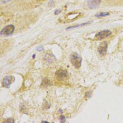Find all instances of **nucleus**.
<instances>
[{
  "instance_id": "obj_14",
  "label": "nucleus",
  "mask_w": 123,
  "mask_h": 123,
  "mask_svg": "<svg viewBox=\"0 0 123 123\" xmlns=\"http://www.w3.org/2000/svg\"><path fill=\"white\" fill-rule=\"evenodd\" d=\"M50 81L49 80H47V79L44 81V83H43V85H46V84H47V86L48 85H50Z\"/></svg>"
},
{
  "instance_id": "obj_13",
  "label": "nucleus",
  "mask_w": 123,
  "mask_h": 123,
  "mask_svg": "<svg viewBox=\"0 0 123 123\" xmlns=\"http://www.w3.org/2000/svg\"><path fill=\"white\" fill-rule=\"evenodd\" d=\"M85 96H86V97H87V98H89L91 97V93L89 92H86L85 94Z\"/></svg>"
},
{
  "instance_id": "obj_2",
  "label": "nucleus",
  "mask_w": 123,
  "mask_h": 123,
  "mask_svg": "<svg viewBox=\"0 0 123 123\" xmlns=\"http://www.w3.org/2000/svg\"><path fill=\"white\" fill-rule=\"evenodd\" d=\"M111 34H112V32L111 30L108 29L104 30L97 33L96 35L95 38L97 40H101L109 37Z\"/></svg>"
},
{
  "instance_id": "obj_16",
  "label": "nucleus",
  "mask_w": 123,
  "mask_h": 123,
  "mask_svg": "<svg viewBox=\"0 0 123 123\" xmlns=\"http://www.w3.org/2000/svg\"><path fill=\"white\" fill-rule=\"evenodd\" d=\"M43 50V48L42 46H39L37 48V50L39 51H41Z\"/></svg>"
},
{
  "instance_id": "obj_7",
  "label": "nucleus",
  "mask_w": 123,
  "mask_h": 123,
  "mask_svg": "<svg viewBox=\"0 0 123 123\" xmlns=\"http://www.w3.org/2000/svg\"><path fill=\"white\" fill-rule=\"evenodd\" d=\"M100 0H88L87 1L88 6L91 9L97 8L100 4Z\"/></svg>"
},
{
  "instance_id": "obj_4",
  "label": "nucleus",
  "mask_w": 123,
  "mask_h": 123,
  "mask_svg": "<svg viewBox=\"0 0 123 123\" xmlns=\"http://www.w3.org/2000/svg\"><path fill=\"white\" fill-rule=\"evenodd\" d=\"M107 48H108V44L106 41H103L101 42L98 46V53L103 56H105L107 51Z\"/></svg>"
},
{
  "instance_id": "obj_3",
  "label": "nucleus",
  "mask_w": 123,
  "mask_h": 123,
  "mask_svg": "<svg viewBox=\"0 0 123 123\" xmlns=\"http://www.w3.org/2000/svg\"><path fill=\"white\" fill-rule=\"evenodd\" d=\"M14 26L12 25H9L5 26L0 31L1 35H12L14 30Z\"/></svg>"
},
{
  "instance_id": "obj_9",
  "label": "nucleus",
  "mask_w": 123,
  "mask_h": 123,
  "mask_svg": "<svg viewBox=\"0 0 123 123\" xmlns=\"http://www.w3.org/2000/svg\"><path fill=\"white\" fill-rule=\"evenodd\" d=\"M93 21H89V22H87L86 23H82L81 24H79L78 25H75V26H70V27H67L66 30H69V29H73V28H76V27H78L79 26H83V25H87V24H89L91 23H92Z\"/></svg>"
},
{
  "instance_id": "obj_8",
  "label": "nucleus",
  "mask_w": 123,
  "mask_h": 123,
  "mask_svg": "<svg viewBox=\"0 0 123 123\" xmlns=\"http://www.w3.org/2000/svg\"><path fill=\"white\" fill-rule=\"evenodd\" d=\"M44 59L45 61L49 63L54 62L56 61L55 56L51 53H47L44 57Z\"/></svg>"
},
{
  "instance_id": "obj_10",
  "label": "nucleus",
  "mask_w": 123,
  "mask_h": 123,
  "mask_svg": "<svg viewBox=\"0 0 123 123\" xmlns=\"http://www.w3.org/2000/svg\"><path fill=\"white\" fill-rule=\"evenodd\" d=\"M109 15H110V13L109 12H100V13L96 14L95 15V16L98 18H100V17H105Z\"/></svg>"
},
{
  "instance_id": "obj_15",
  "label": "nucleus",
  "mask_w": 123,
  "mask_h": 123,
  "mask_svg": "<svg viewBox=\"0 0 123 123\" xmlns=\"http://www.w3.org/2000/svg\"><path fill=\"white\" fill-rule=\"evenodd\" d=\"M62 12V10H60V9H58V10H56L55 11V12H54V14L55 15H57V14H59V13H60Z\"/></svg>"
},
{
  "instance_id": "obj_18",
  "label": "nucleus",
  "mask_w": 123,
  "mask_h": 123,
  "mask_svg": "<svg viewBox=\"0 0 123 123\" xmlns=\"http://www.w3.org/2000/svg\"><path fill=\"white\" fill-rule=\"evenodd\" d=\"M34 56H35V54H34V55H33V58H34Z\"/></svg>"
},
{
  "instance_id": "obj_1",
  "label": "nucleus",
  "mask_w": 123,
  "mask_h": 123,
  "mask_svg": "<svg viewBox=\"0 0 123 123\" xmlns=\"http://www.w3.org/2000/svg\"><path fill=\"white\" fill-rule=\"evenodd\" d=\"M70 61L72 65L76 68L80 67L82 62V58L80 55L75 52L72 53L70 56Z\"/></svg>"
},
{
  "instance_id": "obj_17",
  "label": "nucleus",
  "mask_w": 123,
  "mask_h": 123,
  "mask_svg": "<svg viewBox=\"0 0 123 123\" xmlns=\"http://www.w3.org/2000/svg\"><path fill=\"white\" fill-rule=\"evenodd\" d=\"M10 0H3L2 1H1V3H6V2H7L8 1H10Z\"/></svg>"
},
{
  "instance_id": "obj_6",
  "label": "nucleus",
  "mask_w": 123,
  "mask_h": 123,
  "mask_svg": "<svg viewBox=\"0 0 123 123\" xmlns=\"http://www.w3.org/2000/svg\"><path fill=\"white\" fill-rule=\"evenodd\" d=\"M55 74L57 77L61 80L64 79L67 76V71L66 70H62L61 69L57 70L55 73Z\"/></svg>"
},
{
  "instance_id": "obj_12",
  "label": "nucleus",
  "mask_w": 123,
  "mask_h": 123,
  "mask_svg": "<svg viewBox=\"0 0 123 123\" xmlns=\"http://www.w3.org/2000/svg\"><path fill=\"white\" fill-rule=\"evenodd\" d=\"M4 123H14V120L12 118H8L6 121H4Z\"/></svg>"
},
{
  "instance_id": "obj_5",
  "label": "nucleus",
  "mask_w": 123,
  "mask_h": 123,
  "mask_svg": "<svg viewBox=\"0 0 123 123\" xmlns=\"http://www.w3.org/2000/svg\"><path fill=\"white\" fill-rule=\"evenodd\" d=\"M15 78L12 75L6 76L3 79L2 85L4 87L6 88H9L11 84L14 81Z\"/></svg>"
},
{
  "instance_id": "obj_11",
  "label": "nucleus",
  "mask_w": 123,
  "mask_h": 123,
  "mask_svg": "<svg viewBox=\"0 0 123 123\" xmlns=\"http://www.w3.org/2000/svg\"><path fill=\"white\" fill-rule=\"evenodd\" d=\"M60 121L61 123H64L66 121L65 116L64 115H62L60 118Z\"/></svg>"
}]
</instances>
